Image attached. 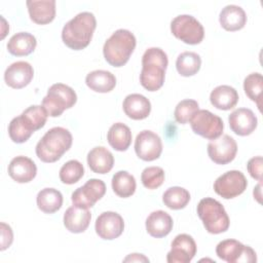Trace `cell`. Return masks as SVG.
<instances>
[{"mask_svg":"<svg viewBox=\"0 0 263 263\" xmlns=\"http://www.w3.org/2000/svg\"><path fill=\"white\" fill-rule=\"evenodd\" d=\"M97 27L93 13L83 11L71 18L62 30V40L69 48L81 50L88 46Z\"/></svg>","mask_w":263,"mask_h":263,"instance_id":"1","label":"cell"},{"mask_svg":"<svg viewBox=\"0 0 263 263\" xmlns=\"http://www.w3.org/2000/svg\"><path fill=\"white\" fill-rule=\"evenodd\" d=\"M168 60L166 53L159 47H150L142 57L141 85L149 91L158 90L164 82Z\"/></svg>","mask_w":263,"mask_h":263,"instance_id":"2","label":"cell"},{"mask_svg":"<svg viewBox=\"0 0 263 263\" xmlns=\"http://www.w3.org/2000/svg\"><path fill=\"white\" fill-rule=\"evenodd\" d=\"M71 133L62 126L48 129L36 145V155L46 163L59 160L72 146Z\"/></svg>","mask_w":263,"mask_h":263,"instance_id":"3","label":"cell"},{"mask_svg":"<svg viewBox=\"0 0 263 263\" xmlns=\"http://www.w3.org/2000/svg\"><path fill=\"white\" fill-rule=\"evenodd\" d=\"M135 35L125 29L116 30L103 46L104 58L108 64L119 68L125 65L136 48Z\"/></svg>","mask_w":263,"mask_h":263,"instance_id":"4","label":"cell"},{"mask_svg":"<svg viewBox=\"0 0 263 263\" xmlns=\"http://www.w3.org/2000/svg\"><path fill=\"white\" fill-rule=\"evenodd\" d=\"M197 215L205 230L212 234L225 232L229 228L230 220L221 202L212 197L202 198L197 204Z\"/></svg>","mask_w":263,"mask_h":263,"instance_id":"5","label":"cell"},{"mask_svg":"<svg viewBox=\"0 0 263 263\" xmlns=\"http://www.w3.org/2000/svg\"><path fill=\"white\" fill-rule=\"evenodd\" d=\"M77 102L75 90L64 83H54L43 98L41 106L50 117H58L66 109L72 108Z\"/></svg>","mask_w":263,"mask_h":263,"instance_id":"6","label":"cell"},{"mask_svg":"<svg viewBox=\"0 0 263 263\" xmlns=\"http://www.w3.org/2000/svg\"><path fill=\"white\" fill-rule=\"evenodd\" d=\"M173 35L186 44H199L204 37L202 25L192 15L180 14L171 23Z\"/></svg>","mask_w":263,"mask_h":263,"instance_id":"7","label":"cell"},{"mask_svg":"<svg viewBox=\"0 0 263 263\" xmlns=\"http://www.w3.org/2000/svg\"><path fill=\"white\" fill-rule=\"evenodd\" d=\"M190 125L194 134L208 140H214L220 137L224 128L222 118L205 109L198 110L193 115Z\"/></svg>","mask_w":263,"mask_h":263,"instance_id":"8","label":"cell"},{"mask_svg":"<svg viewBox=\"0 0 263 263\" xmlns=\"http://www.w3.org/2000/svg\"><path fill=\"white\" fill-rule=\"evenodd\" d=\"M217 256L228 263H253L257 261L256 252L236 239H225L216 247Z\"/></svg>","mask_w":263,"mask_h":263,"instance_id":"9","label":"cell"},{"mask_svg":"<svg viewBox=\"0 0 263 263\" xmlns=\"http://www.w3.org/2000/svg\"><path fill=\"white\" fill-rule=\"evenodd\" d=\"M248 186V181L240 171L232 170L218 177L214 183L215 192L225 199L240 195Z\"/></svg>","mask_w":263,"mask_h":263,"instance_id":"10","label":"cell"},{"mask_svg":"<svg viewBox=\"0 0 263 263\" xmlns=\"http://www.w3.org/2000/svg\"><path fill=\"white\" fill-rule=\"evenodd\" d=\"M106 193V185L100 179H89L83 186L73 191L71 200L73 205L89 209L92 208Z\"/></svg>","mask_w":263,"mask_h":263,"instance_id":"11","label":"cell"},{"mask_svg":"<svg viewBox=\"0 0 263 263\" xmlns=\"http://www.w3.org/2000/svg\"><path fill=\"white\" fill-rule=\"evenodd\" d=\"M135 151L138 157L145 161H152L159 158L162 152L160 137L149 129L140 132L135 140Z\"/></svg>","mask_w":263,"mask_h":263,"instance_id":"12","label":"cell"},{"mask_svg":"<svg viewBox=\"0 0 263 263\" xmlns=\"http://www.w3.org/2000/svg\"><path fill=\"white\" fill-rule=\"evenodd\" d=\"M237 152V144L229 135H221L217 139L211 140L208 144V154L212 161L217 164H227L231 162Z\"/></svg>","mask_w":263,"mask_h":263,"instance_id":"13","label":"cell"},{"mask_svg":"<svg viewBox=\"0 0 263 263\" xmlns=\"http://www.w3.org/2000/svg\"><path fill=\"white\" fill-rule=\"evenodd\" d=\"M95 229L102 239L112 240L122 234L124 221L122 217L115 212H104L97 218Z\"/></svg>","mask_w":263,"mask_h":263,"instance_id":"14","label":"cell"},{"mask_svg":"<svg viewBox=\"0 0 263 263\" xmlns=\"http://www.w3.org/2000/svg\"><path fill=\"white\" fill-rule=\"evenodd\" d=\"M196 243L189 234H178L172 241V249L166 255L168 263H189L196 254Z\"/></svg>","mask_w":263,"mask_h":263,"instance_id":"15","label":"cell"},{"mask_svg":"<svg viewBox=\"0 0 263 263\" xmlns=\"http://www.w3.org/2000/svg\"><path fill=\"white\" fill-rule=\"evenodd\" d=\"M34 77L33 67L25 61H18L8 66L4 72L6 84L12 88L20 89L27 86Z\"/></svg>","mask_w":263,"mask_h":263,"instance_id":"16","label":"cell"},{"mask_svg":"<svg viewBox=\"0 0 263 263\" xmlns=\"http://www.w3.org/2000/svg\"><path fill=\"white\" fill-rule=\"evenodd\" d=\"M231 130L238 136H249L257 127L258 119L254 112L248 108H238L228 117Z\"/></svg>","mask_w":263,"mask_h":263,"instance_id":"17","label":"cell"},{"mask_svg":"<svg viewBox=\"0 0 263 263\" xmlns=\"http://www.w3.org/2000/svg\"><path fill=\"white\" fill-rule=\"evenodd\" d=\"M37 174L35 162L27 156H16L11 159L8 165V175L17 183H29Z\"/></svg>","mask_w":263,"mask_h":263,"instance_id":"18","label":"cell"},{"mask_svg":"<svg viewBox=\"0 0 263 263\" xmlns=\"http://www.w3.org/2000/svg\"><path fill=\"white\" fill-rule=\"evenodd\" d=\"M90 219L91 214L88 209L72 205L64 214V225L72 233H81L87 229Z\"/></svg>","mask_w":263,"mask_h":263,"instance_id":"19","label":"cell"},{"mask_svg":"<svg viewBox=\"0 0 263 263\" xmlns=\"http://www.w3.org/2000/svg\"><path fill=\"white\" fill-rule=\"evenodd\" d=\"M30 18L38 25H46L53 21L55 16L54 0H28L26 2Z\"/></svg>","mask_w":263,"mask_h":263,"instance_id":"20","label":"cell"},{"mask_svg":"<svg viewBox=\"0 0 263 263\" xmlns=\"http://www.w3.org/2000/svg\"><path fill=\"white\" fill-rule=\"evenodd\" d=\"M122 107L125 115L134 120L145 119L151 112L150 101L140 93H130L126 96Z\"/></svg>","mask_w":263,"mask_h":263,"instance_id":"21","label":"cell"},{"mask_svg":"<svg viewBox=\"0 0 263 263\" xmlns=\"http://www.w3.org/2000/svg\"><path fill=\"white\" fill-rule=\"evenodd\" d=\"M173 219L164 211L152 212L146 219V230L149 235L156 238L166 236L173 229Z\"/></svg>","mask_w":263,"mask_h":263,"instance_id":"22","label":"cell"},{"mask_svg":"<svg viewBox=\"0 0 263 263\" xmlns=\"http://www.w3.org/2000/svg\"><path fill=\"white\" fill-rule=\"evenodd\" d=\"M87 164L96 174H107L114 165V157L112 153L103 146L92 148L87 154Z\"/></svg>","mask_w":263,"mask_h":263,"instance_id":"23","label":"cell"},{"mask_svg":"<svg viewBox=\"0 0 263 263\" xmlns=\"http://www.w3.org/2000/svg\"><path fill=\"white\" fill-rule=\"evenodd\" d=\"M219 22L222 28L226 31H238L245 27L247 23V14L238 5H226L220 12Z\"/></svg>","mask_w":263,"mask_h":263,"instance_id":"24","label":"cell"},{"mask_svg":"<svg viewBox=\"0 0 263 263\" xmlns=\"http://www.w3.org/2000/svg\"><path fill=\"white\" fill-rule=\"evenodd\" d=\"M210 101L215 108L226 111L235 107L238 102V93L230 85H219L212 90Z\"/></svg>","mask_w":263,"mask_h":263,"instance_id":"25","label":"cell"},{"mask_svg":"<svg viewBox=\"0 0 263 263\" xmlns=\"http://www.w3.org/2000/svg\"><path fill=\"white\" fill-rule=\"evenodd\" d=\"M37 45L35 36L28 32H20L11 36L7 42L8 51L15 57H25L32 53Z\"/></svg>","mask_w":263,"mask_h":263,"instance_id":"26","label":"cell"},{"mask_svg":"<svg viewBox=\"0 0 263 263\" xmlns=\"http://www.w3.org/2000/svg\"><path fill=\"white\" fill-rule=\"evenodd\" d=\"M86 85L93 91L105 93L113 90L116 85V77L106 70H95L85 77Z\"/></svg>","mask_w":263,"mask_h":263,"instance_id":"27","label":"cell"},{"mask_svg":"<svg viewBox=\"0 0 263 263\" xmlns=\"http://www.w3.org/2000/svg\"><path fill=\"white\" fill-rule=\"evenodd\" d=\"M107 140L114 150L125 151L132 143L130 128L122 122H116L110 126L107 134Z\"/></svg>","mask_w":263,"mask_h":263,"instance_id":"28","label":"cell"},{"mask_svg":"<svg viewBox=\"0 0 263 263\" xmlns=\"http://www.w3.org/2000/svg\"><path fill=\"white\" fill-rule=\"evenodd\" d=\"M38 209L45 214H53L62 208L63 195L54 188H44L40 190L36 197Z\"/></svg>","mask_w":263,"mask_h":263,"instance_id":"29","label":"cell"},{"mask_svg":"<svg viewBox=\"0 0 263 263\" xmlns=\"http://www.w3.org/2000/svg\"><path fill=\"white\" fill-rule=\"evenodd\" d=\"M47 116L48 115L42 106L32 105L22 112L20 119L28 130L34 133L45 125Z\"/></svg>","mask_w":263,"mask_h":263,"instance_id":"30","label":"cell"},{"mask_svg":"<svg viewBox=\"0 0 263 263\" xmlns=\"http://www.w3.org/2000/svg\"><path fill=\"white\" fill-rule=\"evenodd\" d=\"M112 189L116 195L122 198L132 196L137 187L136 179L126 171H119L112 177Z\"/></svg>","mask_w":263,"mask_h":263,"instance_id":"31","label":"cell"},{"mask_svg":"<svg viewBox=\"0 0 263 263\" xmlns=\"http://www.w3.org/2000/svg\"><path fill=\"white\" fill-rule=\"evenodd\" d=\"M201 66L199 54L193 51H184L180 53L176 61V68L181 76L189 77L195 75Z\"/></svg>","mask_w":263,"mask_h":263,"instance_id":"32","label":"cell"},{"mask_svg":"<svg viewBox=\"0 0 263 263\" xmlns=\"http://www.w3.org/2000/svg\"><path fill=\"white\" fill-rule=\"evenodd\" d=\"M162 201L171 210H181L190 201V193L183 187L174 186L164 191Z\"/></svg>","mask_w":263,"mask_h":263,"instance_id":"33","label":"cell"},{"mask_svg":"<svg viewBox=\"0 0 263 263\" xmlns=\"http://www.w3.org/2000/svg\"><path fill=\"white\" fill-rule=\"evenodd\" d=\"M263 89V77L262 74L256 72L248 75L243 80V90L246 95L255 102L261 110V95Z\"/></svg>","mask_w":263,"mask_h":263,"instance_id":"34","label":"cell"},{"mask_svg":"<svg viewBox=\"0 0 263 263\" xmlns=\"http://www.w3.org/2000/svg\"><path fill=\"white\" fill-rule=\"evenodd\" d=\"M84 175V167L82 163L76 159L67 161L60 170V180L64 184L72 185L77 183Z\"/></svg>","mask_w":263,"mask_h":263,"instance_id":"35","label":"cell"},{"mask_svg":"<svg viewBox=\"0 0 263 263\" xmlns=\"http://www.w3.org/2000/svg\"><path fill=\"white\" fill-rule=\"evenodd\" d=\"M198 107V103L195 100L186 99L179 102L174 111L176 121L181 124H186L190 122L193 115L199 110Z\"/></svg>","mask_w":263,"mask_h":263,"instance_id":"36","label":"cell"},{"mask_svg":"<svg viewBox=\"0 0 263 263\" xmlns=\"http://www.w3.org/2000/svg\"><path fill=\"white\" fill-rule=\"evenodd\" d=\"M141 181L147 189H156L164 182V171L160 166H148L142 172Z\"/></svg>","mask_w":263,"mask_h":263,"instance_id":"37","label":"cell"},{"mask_svg":"<svg viewBox=\"0 0 263 263\" xmlns=\"http://www.w3.org/2000/svg\"><path fill=\"white\" fill-rule=\"evenodd\" d=\"M33 133H31L30 130H28L25 125L22 123L20 116L14 117L9 125H8V135L9 138L12 140V142L17 143V144H22L25 143L26 141L29 140V138L32 136Z\"/></svg>","mask_w":263,"mask_h":263,"instance_id":"38","label":"cell"},{"mask_svg":"<svg viewBox=\"0 0 263 263\" xmlns=\"http://www.w3.org/2000/svg\"><path fill=\"white\" fill-rule=\"evenodd\" d=\"M262 165H263L262 156L252 157L247 164V168L251 177L259 182H261L262 180Z\"/></svg>","mask_w":263,"mask_h":263,"instance_id":"39","label":"cell"},{"mask_svg":"<svg viewBox=\"0 0 263 263\" xmlns=\"http://www.w3.org/2000/svg\"><path fill=\"white\" fill-rule=\"evenodd\" d=\"M1 226V251L6 250L7 248L10 247V245L12 243L13 240V233H12V229L9 225H7L4 222H1L0 224Z\"/></svg>","mask_w":263,"mask_h":263,"instance_id":"40","label":"cell"},{"mask_svg":"<svg viewBox=\"0 0 263 263\" xmlns=\"http://www.w3.org/2000/svg\"><path fill=\"white\" fill-rule=\"evenodd\" d=\"M124 262H149V259L142 254H129L123 259Z\"/></svg>","mask_w":263,"mask_h":263,"instance_id":"41","label":"cell"},{"mask_svg":"<svg viewBox=\"0 0 263 263\" xmlns=\"http://www.w3.org/2000/svg\"><path fill=\"white\" fill-rule=\"evenodd\" d=\"M254 197L257 199V201L259 203H261V182H259V184L254 188Z\"/></svg>","mask_w":263,"mask_h":263,"instance_id":"42","label":"cell"}]
</instances>
